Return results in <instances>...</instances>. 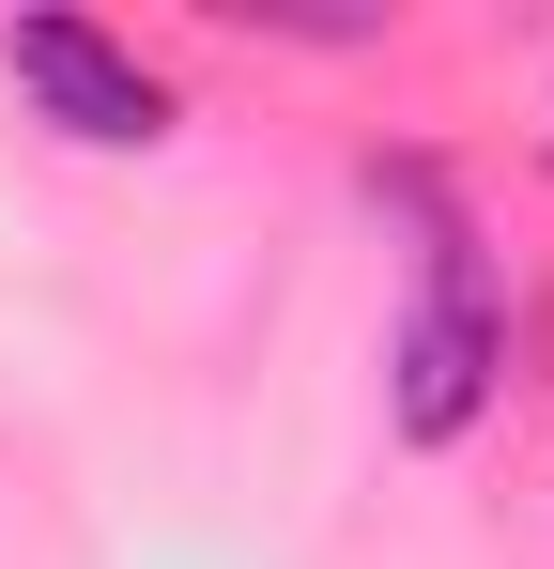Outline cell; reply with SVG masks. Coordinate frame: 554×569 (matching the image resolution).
I'll return each instance as SVG.
<instances>
[{"label":"cell","mask_w":554,"mask_h":569,"mask_svg":"<svg viewBox=\"0 0 554 569\" xmlns=\"http://www.w3.org/2000/svg\"><path fill=\"white\" fill-rule=\"evenodd\" d=\"M508 370V292L477 262V231L432 216V247H416V308L385 323V416H400V447H462L477 431V400Z\"/></svg>","instance_id":"6da1fadb"},{"label":"cell","mask_w":554,"mask_h":569,"mask_svg":"<svg viewBox=\"0 0 554 569\" xmlns=\"http://www.w3.org/2000/svg\"><path fill=\"white\" fill-rule=\"evenodd\" d=\"M0 78L31 93V123H62L78 154H155L170 139V78L92 31V16H0Z\"/></svg>","instance_id":"7a4b0ae2"}]
</instances>
